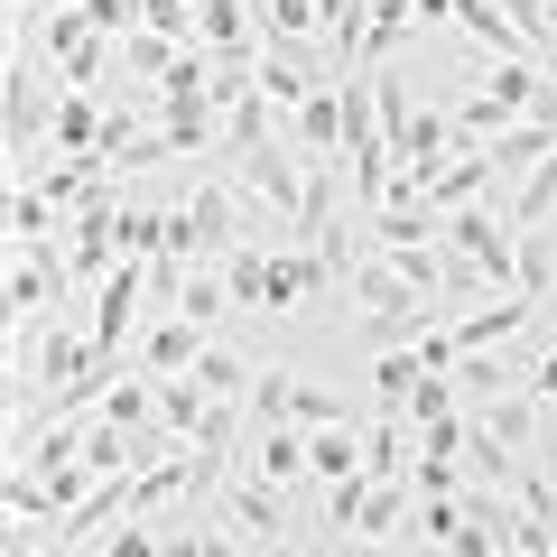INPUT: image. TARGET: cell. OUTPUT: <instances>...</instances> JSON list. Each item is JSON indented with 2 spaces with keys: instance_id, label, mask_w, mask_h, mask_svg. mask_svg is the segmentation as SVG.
Wrapping results in <instances>:
<instances>
[{
  "instance_id": "cell-1",
  "label": "cell",
  "mask_w": 557,
  "mask_h": 557,
  "mask_svg": "<svg viewBox=\"0 0 557 557\" xmlns=\"http://www.w3.org/2000/svg\"><path fill=\"white\" fill-rule=\"evenodd\" d=\"M344 298L362 307V344H372V354H391V344H418L428 335V325H437V298H428V288H418L409 270H399L391 251H362L354 260V278H344Z\"/></svg>"
},
{
  "instance_id": "cell-2",
  "label": "cell",
  "mask_w": 557,
  "mask_h": 557,
  "mask_svg": "<svg viewBox=\"0 0 557 557\" xmlns=\"http://www.w3.org/2000/svg\"><path fill=\"white\" fill-rule=\"evenodd\" d=\"M205 511H214V520H233V530L251 539L260 557H288V548H298V520H288V493H278L270 474H251V465H242V474H223Z\"/></svg>"
},
{
  "instance_id": "cell-3",
  "label": "cell",
  "mask_w": 557,
  "mask_h": 557,
  "mask_svg": "<svg viewBox=\"0 0 557 557\" xmlns=\"http://www.w3.org/2000/svg\"><path fill=\"white\" fill-rule=\"evenodd\" d=\"M233 177L251 186V196L270 205V214L288 223V233H298V214H307V159L288 149V139H260L251 159H233Z\"/></svg>"
},
{
  "instance_id": "cell-4",
  "label": "cell",
  "mask_w": 557,
  "mask_h": 557,
  "mask_svg": "<svg viewBox=\"0 0 557 557\" xmlns=\"http://www.w3.org/2000/svg\"><path fill=\"white\" fill-rule=\"evenodd\" d=\"M139 307H149V260H121V270L94 288V344H102V354H131Z\"/></svg>"
},
{
  "instance_id": "cell-5",
  "label": "cell",
  "mask_w": 557,
  "mask_h": 557,
  "mask_svg": "<svg viewBox=\"0 0 557 557\" xmlns=\"http://www.w3.org/2000/svg\"><path fill=\"white\" fill-rule=\"evenodd\" d=\"M205 344H214V335H205L196 317H177V307H168V317L131 344V362H139L149 381H177V372H196V354H205Z\"/></svg>"
},
{
  "instance_id": "cell-6",
  "label": "cell",
  "mask_w": 557,
  "mask_h": 557,
  "mask_svg": "<svg viewBox=\"0 0 557 557\" xmlns=\"http://www.w3.org/2000/svg\"><path fill=\"white\" fill-rule=\"evenodd\" d=\"M251 474H270L278 493L317 474V465H307V428H298V418H278V428H251Z\"/></svg>"
},
{
  "instance_id": "cell-7",
  "label": "cell",
  "mask_w": 557,
  "mask_h": 557,
  "mask_svg": "<svg viewBox=\"0 0 557 557\" xmlns=\"http://www.w3.org/2000/svg\"><path fill=\"white\" fill-rule=\"evenodd\" d=\"M539 409H548V399H539L530 391V381H511V391H502V399H483V428H493V437L502 446H511V456H539Z\"/></svg>"
},
{
  "instance_id": "cell-8",
  "label": "cell",
  "mask_w": 557,
  "mask_h": 557,
  "mask_svg": "<svg viewBox=\"0 0 557 557\" xmlns=\"http://www.w3.org/2000/svg\"><path fill=\"white\" fill-rule=\"evenodd\" d=\"M428 38V20H418V0H372V28H362V65H391L399 47Z\"/></svg>"
},
{
  "instance_id": "cell-9",
  "label": "cell",
  "mask_w": 557,
  "mask_h": 557,
  "mask_svg": "<svg viewBox=\"0 0 557 557\" xmlns=\"http://www.w3.org/2000/svg\"><path fill=\"white\" fill-rule=\"evenodd\" d=\"M307 465H317V483H362V474H372L362 428H307Z\"/></svg>"
},
{
  "instance_id": "cell-10",
  "label": "cell",
  "mask_w": 557,
  "mask_h": 557,
  "mask_svg": "<svg viewBox=\"0 0 557 557\" xmlns=\"http://www.w3.org/2000/svg\"><path fill=\"white\" fill-rule=\"evenodd\" d=\"M177 317H196L205 335H214V325L233 317V278H223V260H186V288H177Z\"/></svg>"
},
{
  "instance_id": "cell-11",
  "label": "cell",
  "mask_w": 557,
  "mask_h": 557,
  "mask_svg": "<svg viewBox=\"0 0 557 557\" xmlns=\"http://www.w3.org/2000/svg\"><path fill=\"white\" fill-rule=\"evenodd\" d=\"M502 214H511V233H539V223H557V149L511 186V205H502Z\"/></svg>"
},
{
  "instance_id": "cell-12",
  "label": "cell",
  "mask_w": 557,
  "mask_h": 557,
  "mask_svg": "<svg viewBox=\"0 0 557 557\" xmlns=\"http://www.w3.org/2000/svg\"><path fill=\"white\" fill-rule=\"evenodd\" d=\"M251 372H260V362H242L233 344H205V354H196V381H205V399H251Z\"/></svg>"
},
{
  "instance_id": "cell-13",
  "label": "cell",
  "mask_w": 557,
  "mask_h": 557,
  "mask_svg": "<svg viewBox=\"0 0 557 557\" xmlns=\"http://www.w3.org/2000/svg\"><path fill=\"white\" fill-rule=\"evenodd\" d=\"M372 381H381V409H399V399L428 381V354H418V344H391V354H372Z\"/></svg>"
},
{
  "instance_id": "cell-14",
  "label": "cell",
  "mask_w": 557,
  "mask_h": 557,
  "mask_svg": "<svg viewBox=\"0 0 557 557\" xmlns=\"http://www.w3.org/2000/svg\"><path fill=\"white\" fill-rule=\"evenodd\" d=\"M288 418H298V428H362V418H354V399H344V391H325V381H298Z\"/></svg>"
},
{
  "instance_id": "cell-15",
  "label": "cell",
  "mask_w": 557,
  "mask_h": 557,
  "mask_svg": "<svg viewBox=\"0 0 557 557\" xmlns=\"http://www.w3.org/2000/svg\"><path fill=\"white\" fill-rule=\"evenodd\" d=\"M456 391H465V409H483V399L511 391V362L502 354H456Z\"/></svg>"
},
{
  "instance_id": "cell-16",
  "label": "cell",
  "mask_w": 557,
  "mask_h": 557,
  "mask_svg": "<svg viewBox=\"0 0 557 557\" xmlns=\"http://www.w3.org/2000/svg\"><path fill=\"white\" fill-rule=\"evenodd\" d=\"M288 399H298V372H251V399H242V409H251V428H278V418H288Z\"/></svg>"
},
{
  "instance_id": "cell-17",
  "label": "cell",
  "mask_w": 557,
  "mask_h": 557,
  "mask_svg": "<svg viewBox=\"0 0 557 557\" xmlns=\"http://www.w3.org/2000/svg\"><path fill=\"white\" fill-rule=\"evenodd\" d=\"M94 548H102V557H168V530H149V520H112Z\"/></svg>"
},
{
  "instance_id": "cell-18",
  "label": "cell",
  "mask_w": 557,
  "mask_h": 557,
  "mask_svg": "<svg viewBox=\"0 0 557 557\" xmlns=\"http://www.w3.org/2000/svg\"><path fill=\"white\" fill-rule=\"evenodd\" d=\"M530 391H539V399H548V409H557V344H548V354L530 362Z\"/></svg>"
},
{
  "instance_id": "cell-19",
  "label": "cell",
  "mask_w": 557,
  "mask_h": 557,
  "mask_svg": "<svg viewBox=\"0 0 557 557\" xmlns=\"http://www.w3.org/2000/svg\"><path fill=\"white\" fill-rule=\"evenodd\" d=\"M10 10H47V0H10Z\"/></svg>"
}]
</instances>
